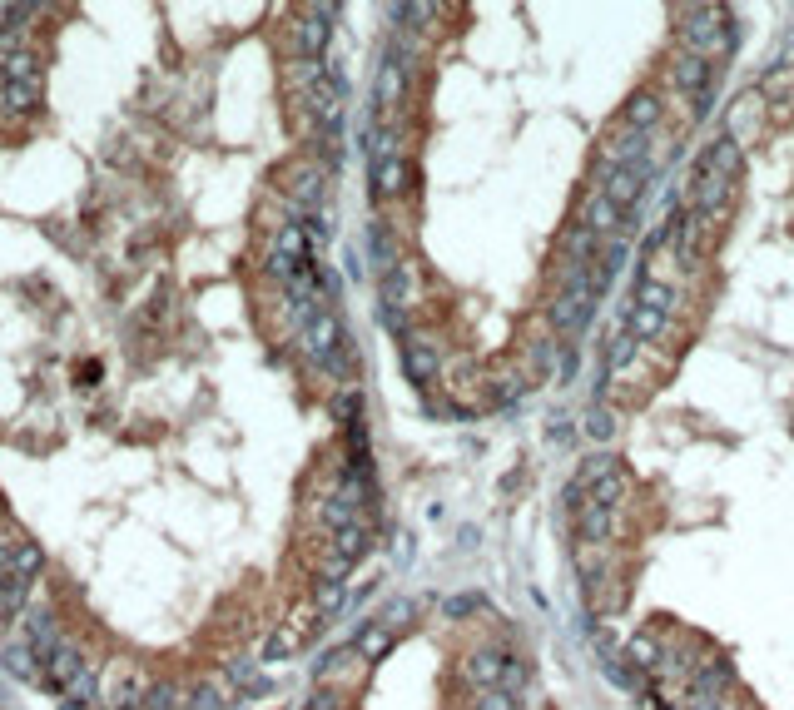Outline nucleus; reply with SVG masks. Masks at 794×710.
I'll use <instances>...</instances> for the list:
<instances>
[{"instance_id":"1","label":"nucleus","mask_w":794,"mask_h":710,"mask_svg":"<svg viewBox=\"0 0 794 710\" xmlns=\"http://www.w3.org/2000/svg\"><path fill=\"white\" fill-rule=\"evenodd\" d=\"M298 348H303V358H308L323 378H338V383H343V378L353 373V343H348V333H343L333 303H323V308L298 328Z\"/></svg>"},{"instance_id":"2","label":"nucleus","mask_w":794,"mask_h":710,"mask_svg":"<svg viewBox=\"0 0 794 710\" xmlns=\"http://www.w3.org/2000/svg\"><path fill=\"white\" fill-rule=\"evenodd\" d=\"M735 169H740V144L730 140V135H720V140L705 149V159L695 164V184H690V214H695V219H715V214H720Z\"/></svg>"},{"instance_id":"3","label":"nucleus","mask_w":794,"mask_h":710,"mask_svg":"<svg viewBox=\"0 0 794 710\" xmlns=\"http://www.w3.org/2000/svg\"><path fill=\"white\" fill-rule=\"evenodd\" d=\"M462 686H467V691H507V696H522V686H527V661H522L512 646L487 641V646H477V651L462 661Z\"/></svg>"},{"instance_id":"4","label":"nucleus","mask_w":794,"mask_h":710,"mask_svg":"<svg viewBox=\"0 0 794 710\" xmlns=\"http://www.w3.org/2000/svg\"><path fill=\"white\" fill-rule=\"evenodd\" d=\"M40 571H45V552H40V542L20 537V542L10 547L5 571H0V616H20V611H25V601L35 596Z\"/></svg>"},{"instance_id":"5","label":"nucleus","mask_w":794,"mask_h":710,"mask_svg":"<svg viewBox=\"0 0 794 710\" xmlns=\"http://www.w3.org/2000/svg\"><path fill=\"white\" fill-rule=\"evenodd\" d=\"M685 50L700 60L730 55V15L720 0H690L685 10Z\"/></svg>"},{"instance_id":"6","label":"nucleus","mask_w":794,"mask_h":710,"mask_svg":"<svg viewBox=\"0 0 794 710\" xmlns=\"http://www.w3.org/2000/svg\"><path fill=\"white\" fill-rule=\"evenodd\" d=\"M670 313H675V288L665 284V279H641L636 303L626 308V333H631L636 343H651L665 323H670Z\"/></svg>"},{"instance_id":"7","label":"nucleus","mask_w":794,"mask_h":710,"mask_svg":"<svg viewBox=\"0 0 794 710\" xmlns=\"http://www.w3.org/2000/svg\"><path fill=\"white\" fill-rule=\"evenodd\" d=\"M154 691V676L134 661H115L105 676H100V706L105 710H144Z\"/></svg>"},{"instance_id":"8","label":"nucleus","mask_w":794,"mask_h":710,"mask_svg":"<svg viewBox=\"0 0 794 710\" xmlns=\"http://www.w3.org/2000/svg\"><path fill=\"white\" fill-rule=\"evenodd\" d=\"M20 636H25V646L45 661L60 641H65V631H60V611H55V601L50 596H30L25 601V611H20Z\"/></svg>"},{"instance_id":"9","label":"nucleus","mask_w":794,"mask_h":710,"mask_svg":"<svg viewBox=\"0 0 794 710\" xmlns=\"http://www.w3.org/2000/svg\"><path fill=\"white\" fill-rule=\"evenodd\" d=\"M646 174H651V164L646 159H631V164H616V169H606V184H601V194L626 214V209H636V199L646 194Z\"/></svg>"},{"instance_id":"10","label":"nucleus","mask_w":794,"mask_h":710,"mask_svg":"<svg viewBox=\"0 0 794 710\" xmlns=\"http://www.w3.org/2000/svg\"><path fill=\"white\" fill-rule=\"evenodd\" d=\"M675 90L690 100V120L705 110V100H710V60H700V55H680L675 60Z\"/></svg>"},{"instance_id":"11","label":"nucleus","mask_w":794,"mask_h":710,"mask_svg":"<svg viewBox=\"0 0 794 710\" xmlns=\"http://www.w3.org/2000/svg\"><path fill=\"white\" fill-rule=\"evenodd\" d=\"M328 15H298L293 25H288V50L298 55V60H323V50H328Z\"/></svg>"},{"instance_id":"12","label":"nucleus","mask_w":794,"mask_h":710,"mask_svg":"<svg viewBox=\"0 0 794 710\" xmlns=\"http://www.w3.org/2000/svg\"><path fill=\"white\" fill-rule=\"evenodd\" d=\"M402 373H407L417 388H427V383L437 378V353H432L422 338H402Z\"/></svg>"},{"instance_id":"13","label":"nucleus","mask_w":794,"mask_h":710,"mask_svg":"<svg viewBox=\"0 0 794 710\" xmlns=\"http://www.w3.org/2000/svg\"><path fill=\"white\" fill-rule=\"evenodd\" d=\"M0 666L10 671V676H20V681H40V656L20 641V646H0Z\"/></svg>"},{"instance_id":"14","label":"nucleus","mask_w":794,"mask_h":710,"mask_svg":"<svg viewBox=\"0 0 794 710\" xmlns=\"http://www.w3.org/2000/svg\"><path fill=\"white\" fill-rule=\"evenodd\" d=\"M368 254H373L378 274H383V269H393V264H402V259H397V234L388 229V224H383V219H378V224L368 229Z\"/></svg>"},{"instance_id":"15","label":"nucleus","mask_w":794,"mask_h":710,"mask_svg":"<svg viewBox=\"0 0 794 710\" xmlns=\"http://www.w3.org/2000/svg\"><path fill=\"white\" fill-rule=\"evenodd\" d=\"M353 646H358V656H363V661H383V656H388V646H393V626L373 621V626H363V636H358Z\"/></svg>"},{"instance_id":"16","label":"nucleus","mask_w":794,"mask_h":710,"mask_svg":"<svg viewBox=\"0 0 794 710\" xmlns=\"http://www.w3.org/2000/svg\"><path fill=\"white\" fill-rule=\"evenodd\" d=\"M303 646V626H278V636H268L264 656L268 661H283V656H293Z\"/></svg>"},{"instance_id":"17","label":"nucleus","mask_w":794,"mask_h":710,"mask_svg":"<svg viewBox=\"0 0 794 710\" xmlns=\"http://www.w3.org/2000/svg\"><path fill=\"white\" fill-rule=\"evenodd\" d=\"M656 115H661V100H656V95H636V100H631V115H626V125H636V130H651V125H656Z\"/></svg>"},{"instance_id":"18","label":"nucleus","mask_w":794,"mask_h":710,"mask_svg":"<svg viewBox=\"0 0 794 710\" xmlns=\"http://www.w3.org/2000/svg\"><path fill=\"white\" fill-rule=\"evenodd\" d=\"M179 686H169V681H154V691H149V701H144V710H179Z\"/></svg>"},{"instance_id":"19","label":"nucleus","mask_w":794,"mask_h":710,"mask_svg":"<svg viewBox=\"0 0 794 710\" xmlns=\"http://www.w3.org/2000/svg\"><path fill=\"white\" fill-rule=\"evenodd\" d=\"M472 710H517V696H507V691H472Z\"/></svg>"},{"instance_id":"20","label":"nucleus","mask_w":794,"mask_h":710,"mask_svg":"<svg viewBox=\"0 0 794 710\" xmlns=\"http://www.w3.org/2000/svg\"><path fill=\"white\" fill-rule=\"evenodd\" d=\"M586 432H591V437H611V432H616V418H611L606 408H596V413L586 418Z\"/></svg>"},{"instance_id":"21","label":"nucleus","mask_w":794,"mask_h":710,"mask_svg":"<svg viewBox=\"0 0 794 710\" xmlns=\"http://www.w3.org/2000/svg\"><path fill=\"white\" fill-rule=\"evenodd\" d=\"M477 606H482V596H457V601H447V616H457V621H462V616H472Z\"/></svg>"}]
</instances>
